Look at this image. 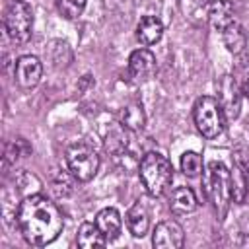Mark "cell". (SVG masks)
<instances>
[{"label": "cell", "mask_w": 249, "mask_h": 249, "mask_svg": "<svg viewBox=\"0 0 249 249\" xmlns=\"http://www.w3.org/2000/svg\"><path fill=\"white\" fill-rule=\"evenodd\" d=\"M16 220L23 239L35 247H45L53 243L64 228L58 206L39 193L23 196L18 206Z\"/></svg>", "instance_id": "cell-1"}, {"label": "cell", "mask_w": 249, "mask_h": 249, "mask_svg": "<svg viewBox=\"0 0 249 249\" xmlns=\"http://www.w3.org/2000/svg\"><path fill=\"white\" fill-rule=\"evenodd\" d=\"M138 175L150 196H161L173 181V167H171V161L163 154L148 152L140 160Z\"/></svg>", "instance_id": "cell-2"}, {"label": "cell", "mask_w": 249, "mask_h": 249, "mask_svg": "<svg viewBox=\"0 0 249 249\" xmlns=\"http://www.w3.org/2000/svg\"><path fill=\"white\" fill-rule=\"evenodd\" d=\"M206 195L218 220L222 222L231 202V177L230 169L222 161H210L206 167Z\"/></svg>", "instance_id": "cell-3"}, {"label": "cell", "mask_w": 249, "mask_h": 249, "mask_svg": "<svg viewBox=\"0 0 249 249\" xmlns=\"http://www.w3.org/2000/svg\"><path fill=\"white\" fill-rule=\"evenodd\" d=\"M193 119H195L196 130L208 140L218 138L224 132L226 121H228L220 101L212 95H202L196 99L193 107Z\"/></svg>", "instance_id": "cell-4"}, {"label": "cell", "mask_w": 249, "mask_h": 249, "mask_svg": "<svg viewBox=\"0 0 249 249\" xmlns=\"http://www.w3.org/2000/svg\"><path fill=\"white\" fill-rule=\"evenodd\" d=\"M4 29H6L8 37L18 45H23L31 39L33 8L27 0H18V2L10 4V8L6 10V16H4Z\"/></svg>", "instance_id": "cell-5"}, {"label": "cell", "mask_w": 249, "mask_h": 249, "mask_svg": "<svg viewBox=\"0 0 249 249\" xmlns=\"http://www.w3.org/2000/svg\"><path fill=\"white\" fill-rule=\"evenodd\" d=\"M66 165H68V171L74 175L76 181L86 183L97 175L99 156L89 144L76 142V144L68 146V150H66Z\"/></svg>", "instance_id": "cell-6"}, {"label": "cell", "mask_w": 249, "mask_h": 249, "mask_svg": "<svg viewBox=\"0 0 249 249\" xmlns=\"http://www.w3.org/2000/svg\"><path fill=\"white\" fill-rule=\"evenodd\" d=\"M233 167L230 171L231 177V198L237 204H243L249 193V148L237 146L231 154Z\"/></svg>", "instance_id": "cell-7"}, {"label": "cell", "mask_w": 249, "mask_h": 249, "mask_svg": "<svg viewBox=\"0 0 249 249\" xmlns=\"http://www.w3.org/2000/svg\"><path fill=\"white\" fill-rule=\"evenodd\" d=\"M216 88H218V97L216 99L220 101L226 119L228 121L237 119L239 117V111H241V95H243L241 93V88L237 84V78L226 74V76H222L218 80Z\"/></svg>", "instance_id": "cell-8"}, {"label": "cell", "mask_w": 249, "mask_h": 249, "mask_svg": "<svg viewBox=\"0 0 249 249\" xmlns=\"http://www.w3.org/2000/svg\"><path fill=\"white\" fill-rule=\"evenodd\" d=\"M43 76V64L35 54H21L14 66L16 84L21 89H33Z\"/></svg>", "instance_id": "cell-9"}, {"label": "cell", "mask_w": 249, "mask_h": 249, "mask_svg": "<svg viewBox=\"0 0 249 249\" xmlns=\"http://www.w3.org/2000/svg\"><path fill=\"white\" fill-rule=\"evenodd\" d=\"M185 243V231L179 222L163 220L154 228L152 245L158 249H179Z\"/></svg>", "instance_id": "cell-10"}, {"label": "cell", "mask_w": 249, "mask_h": 249, "mask_svg": "<svg viewBox=\"0 0 249 249\" xmlns=\"http://www.w3.org/2000/svg\"><path fill=\"white\" fill-rule=\"evenodd\" d=\"M156 56L152 51L148 49H136L130 53L128 56V74L130 78L140 84V82H148L154 74H156Z\"/></svg>", "instance_id": "cell-11"}, {"label": "cell", "mask_w": 249, "mask_h": 249, "mask_svg": "<svg viewBox=\"0 0 249 249\" xmlns=\"http://www.w3.org/2000/svg\"><path fill=\"white\" fill-rule=\"evenodd\" d=\"M93 222H95V226L99 228V231L103 233V237H105L107 241H113V239H117V237L121 235L123 218H121V214H119L117 208L107 206V208L99 210Z\"/></svg>", "instance_id": "cell-12"}, {"label": "cell", "mask_w": 249, "mask_h": 249, "mask_svg": "<svg viewBox=\"0 0 249 249\" xmlns=\"http://www.w3.org/2000/svg\"><path fill=\"white\" fill-rule=\"evenodd\" d=\"M208 19L214 29L224 31L235 21V10L230 0H212L208 6Z\"/></svg>", "instance_id": "cell-13"}, {"label": "cell", "mask_w": 249, "mask_h": 249, "mask_svg": "<svg viewBox=\"0 0 249 249\" xmlns=\"http://www.w3.org/2000/svg\"><path fill=\"white\" fill-rule=\"evenodd\" d=\"M126 228L134 237H144L150 230V214L148 208L138 200L126 212Z\"/></svg>", "instance_id": "cell-14"}, {"label": "cell", "mask_w": 249, "mask_h": 249, "mask_svg": "<svg viewBox=\"0 0 249 249\" xmlns=\"http://www.w3.org/2000/svg\"><path fill=\"white\" fill-rule=\"evenodd\" d=\"M163 35V23L156 16H144L136 25V39L144 45H156Z\"/></svg>", "instance_id": "cell-15"}, {"label": "cell", "mask_w": 249, "mask_h": 249, "mask_svg": "<svg viewBox=\"0 0 249 249\" xmlns=\"http://www.w3.org/2000/svg\"><path fill=\"white\" fill-rule=\"evenodd\" d=\"M196 206H198V200L191 187H177L171 191L169 208L175 214H191L196 210Z\"/></svg>", "instance_id": "cell-16"}, {"label": "cell", "mask_w": 249, "mask_h": 249, "mask_svg": "<svg viewBox=\"0 0 249 249\" xmlns=\"http://www.w3.org/2000/svg\"><path fill=\"white\" fill-rule=\"evenodd\" d=\"M76 243L82 249H93V247H103L107 243V239L103 237V233L99 231L95 222H84L80 226V230H78Z\"/></svg>", "instance_id": "cell-17"}, {"label": "cell", "mask_w": 249, "mask_h": 249, "mask_svg": "<svg viewBox=\"0 0 249 249\" xmlns=\"http://www.w3.org/2000/svg\"><path fill=\"white\" fill-rule=\"evenodd\" d=\"M121 124L126 130H132V132L142 130L144 124H146V115H144L142 103L132 101L126 107H123V111H121Z\"/></svg>", "instance_id": "cell-18"}, {"label": "cell", "mask_w": 249, "mask_h": 249, "mask_svg": "<svg viewBox=\"0 0 249 249\" xmlns=\"http://www.w3.org/2000/svg\"><path fill=\"white\" fill-rule=\"evenodd\" d=\"M222 39H224V45L230 53L233 54H239L243 49H245V43H247V35L243 31V27L233 21L231 25H228L224 31H222Z\"/></svg>", "instance_id": "cell-19"}, {"label": "cell", "mask_w": 249, "mask_h": 249, "mask_svg": "<svg viewBox=\"0 0 249 249\" xmlns=\"http://www.w3.org/2000/svg\"><path fill=\"white\" fill-rule=\"evenodd\" d=\"M29 152H31V146L25 142V138H14V140L6 142V146H4V165L16 163L18 160L25 158Z\"/></svg>", "instance_id": "cell-20"}, {"label": "cell", "mask_w": 249, "mask_h": 249, "mask_svg": "<svg viewBox=\"0 0 249 249\" xmlns=\"http://www.w3.org/2000/svg\"><path fill=\"white\" fill-rule=\"evenodd\" d=\"M126 146H128V138H126V132H124V126L123 124L117 126V128H113L107 134V138H105V150L111 152V154H115V156L123 154L126 150Z\"/></svg>", "instance_id": "cell-21"}, {"label": "cell", "mask_w": 249, "mask_h": 249, "mask_svg": "<svg viewBox=\"0 0 249 249\" xmlns=\"http://www.w3.org/2000/svg\"><path fill=\"white\" fill-rule=\"evenodd\" d=\"M72 179H74V175L68 171H60V169H54V173H53V177H51V187H53V191H54V195L56 196H68L70 193H72Z\"/></svg>", "instance_id": "cell-22"}, {"label": "cell", "mask_w": 249, "mask_h": 249, "mask_svg": "<svg viewBox=\"0 0 249 249\" xmlns=\"http://www.w3.org/2000/svg\"><path fill=\"white\" fill-rule=\"evenodd\" d=\"M181 171L187 175V177H198L200 171H202V158L193 152V150H187L183 156H181Z\"/></svg>", "instance_id": "cell-23"}, {"label": "cell", "mask_w": 249, "mask_h": 249, "mask_svg": "<svg viewBox=\"0 0 249 249\" xmlns=\"http://www.w3.org/2000/svg\"><path fill=\"white\" fill-rule=\"evenodd\" d=\"M86 4H88V0H56V8L66 19L80 18L84 8H86Z\"/></svg>", "instance_id": "cell-24"}, {"label": "cell", "mask_w": 249, "mask_h": 249, "mask_svg": "<svg viewBox=\"0 0 249 249\" xmlns=\"http://www.w3.org/2000/svg\"><path fill=\"white\" fill-rule=\"evenodd\" d=\"M31 183H41L35 175H31V173H27V171H23V173H19L18 177H16V185L19 187V191L23 193V196H29V195H35V193H39L37 189H33V187H29Z\"/></svg>", "instance_id": "cell-25"}, {"label": "cell", "mask_w": 249, "mask_h": 249, "mask_svg": "<svg viewBox=\"0 0 249 249\" xmlns=\"http://www.w3.org/2000/svg\"><path fill=\"white\" fill-rule=\"evenodd\" d=\"M237 84H239V88H241V93H243L245 97H249V72H243L241 78L237 80Z\"/></svg>", "instance_id": "cell-26"}, {"label": "cell", "mask_w": 249, "mask_h": 249, "mask_svg": "<svg viewBox=\"0 0 249 249\" xmlns=\"http://www.w3.org/2000/svg\"><path fill=\"white\" fill-rule=\"evenodd\" d=\"M198 2H200V4H206V2H210V0H198Z\"/></svg>", "instance_id": "cell-27"}, {"label": "cell", "mask_w": 249, "mask_h": 249, "mask_svg": "<svg viewBox=\"0 0 249 249\" xmlns=\"http://www.w3.org/2000/svg\"><path fill=\"white\" fill-rule=\"evenodd\" d=\"M10 2H18V0H10Z\"/></svg>", "instance_id": "cell-28"}]
</instances>
